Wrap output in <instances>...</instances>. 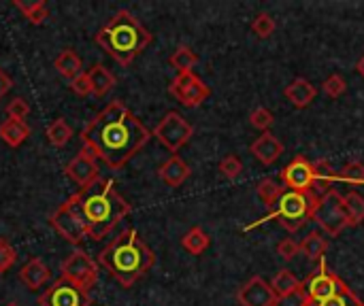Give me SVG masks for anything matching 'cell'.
<instances>
[{"label": "cell", "mask_w": 364, "mask_h": 306, "mask_svg": "<svg viewBox=\"0 0 364 306\" xmlns=\"http://www.w3.org/2000/svg\"><path fill=\"white\" fill-rule=\"evenodd\" d=\"M152 136L154 134L132 113L124 100L109 102L83 126L79 134L83 149H88L96 160L104 162L111 171L124 169L152 141Z\"/></svg>", "instance_id": "obj_1"}, {"label": "cell", "mask_w": 364, "mask_h": 306, "mask_svg": "<svg viewBox=\"0 0 364 306\" xmlns=\"http://www.w3.org/2000/svg\"><path fill=\"white\" fill-rule=\"evenodd\" d=\"M88 230L90 240H102L124 217L132 213V207L116 187L113 179H96L92 185L79 189L66 200Z\"/></svg>", "instance_id": "obj_2"}, {"label": "cell", "mask_w": 364, "mask_h": 306, "mask_svg": "<svg viewBox=\"0 0 364 306\" xmlns=\"http://www.w3.org/2000/svg\"><path fill=\"white\" fill-rule=\"evenodd\" d=\"M96 262L122 287L128 289L154 268L156 254L143 242V238L138 236L134 228H128L102 249Z\"/></svg>", "instance_id": "obj_3"}, {"label": "cell", "mask_w": 364, "mask_h": 306, "mask_svg": "<svg viewBox=\"0 0 364 306\" xmlns=\"http://www.w3.org/2000/svg\"><path fill=\"white\" fill-rule=\"evenodd\" d=\"M154 41V35L128 9L118 11L94 35V43L120 66H130Z\"/></svg>", "instance_id": "obj_4"}, {"label": "cell", "mask_w": 364, "mask_h": 306, "mask_svg": "<svg viewBox=\"0 0 364 306\" xmlns=\"http://www.w3.org/2000/svg\"><path fill=\"white\" fill-rule=\"evenodd\" d=\"M311 213H313V202L311 198L307 196V193H300V191H284L282 198H279L271 211V215L258 219L256 224L251 226H245L243 232H249L254 230L256 226H262L266 221H279V224L284 226V230L288 232H298L307 221L311 219Z\"/></svg>", "instance_id": "obj_5"}, {"label": "cell", "mask_w": 364, "mask_h": 306, "mask_svg": "<svg viewBox=\"0 0 364 306\" xmlns=\"http://www.w3.org/2000/svg\"><path fill=\"white\" fill-rule=\"evenodd\" d=\"M60 279L73 283L83 291H90L98 281V262L83 249H75L60 266Z\"/></svg>", "instance_id": "obj_6"}, {"label": "cell", "mask_w": 364, "mask_h": 306, "mask_svg": "<svg viewBox=\"0 0 364 306\" xmlns=\"http://www.w3.org/2000/svg\"><path fill=\"white\" fill-rule=\"evenodd\" d=\"M152 134L158 138V143L162 147H166L173 155H177V151L183 145H188V141L194 134V128L181 113H177V111H169V113L160 119V124L154 128Z\"/></svg>", "instance_id": "obj_7"}, {"label": "cell", "mask_w": 364, "mask_h": 306, "mask_svg": "<svg viewBox=\"0 0 364 306\" xmlns=\"http://www.w3.org/2000/svg\"><path fill=\"white\" fill-rule=\"evenodd\" d=\"M311 219L316 224L326 230L332 238L339 236L349 224H347V215H345V209H343V196L339 191H330L326 196L316 204L313 213H311Z\"/></svg>", "instance_id": "obj_8"}, {"label": "cell", "mask_w": 364, "mask_h": 306, "mask_svg": "<svg viewBox=\"0 0 364 306\" xmlns=\"http://www.w3.org/2000/svg\"><path fill=\"white\" fill-rule=\"evenodd\" d=\"M169 94L183 106L188 108H196L201 106L209 96H211V90L207 83L194 73H183V75H177L171 86H169Z\"/></svg>", "instance_id": "obj_9"}, {"label": "cell", "mask_w": 364, "mask_h": 306, "mask_svg": "<svg viewBox=\"0 0 364 306\" xmlns=\"http://www.w3.org/2000/svg\"><path fill=\"white\" fill-rule=\"evenodd\" d=\"M341 279L337 274L328 272L326 268V260L322 258L318 262V268L307 276V281H302V291L307 294L311 302H320V300H326V298H332L337 296L339 289H341Z\"/></svg>", "instance_id": "obj_10"}, {"label": "cell", "mask_w": 364, "mask_h": 306, "mask_svg": "<svg viewBox=\"0 0 364 306\" xmlns=\"http://www.w3.org/2000/svg\"><path fill=\"white\" fill-rule=\"evenodd\" d=\"M49 224L66 242H71L75 247H79L83 240L88 238V230H86V226H83V221L77 217V213L66 202H62L49 215Z\"/></svg>", "instance_id": "obj_11"}, {"label": "cell", "mask_w": 364, "mask_h": 306, "mask_svg": "<svg viewBox=\"0 0 364 306\" xmlns=\"http://www.w3.org/2000/svg\"><path fill=\"white\" fill-rule=\"evenodd\" d=\"M92 300L88 291L75 287L73 283L58 279L39 296V306H90Z\"/></svg>", "instance_id": "obj_12"}, {"label": "cell", "mask_w": 364, "mask_h": 306, "mask_svg": "<svg viewBox=\"0 0 364 306\" xmlns=\"http://www.w3.org/2000/svg\"><path fill=\"white\" fill-rule=\"evenodd\" d=\"M64 175L75 181L81 189L83 187H88L92 185L96 179H100V169H98V160L88 151V149H83L64 166Z\"/></svg>", "instance_id": "obj_13"}, {"label": "cell", "mask_w": 364, "mask_h": 306, "mask_svg": "<svg viewBox=\"0 0 364 306\" xmlns=\"http://www.w3.org/2000/svg\"><path fill=\"white\" fill-rule=\"evenodd\" d=\"M282 183L290 189V191H300L307 193L313 185V169L311 162L304 157H294L286 169L282 171Z\"/></svg>", "instance_id": "obj_14"}, {"label": "cell", "mask_w": 364, "mask_h": 306, "mask_svg": "<svg viewBox=\"0 0 364 306\" xmlns=\"http://www.w3.org/2000/svg\"><path fill=\"white\" fill-rule=\"evenodd\" d=\"M237 300L241 306H273L277 296L271 289V283L256 274L237 291Z\"/></svg>", "instance_id": "obj_15"}, {"label": "cell", "mask_w": 364, "mask_h": 306, "mask_svg": "<svg viewBox=\"0 0 364 306\" xmlns=\"http://www.w3.org/2000/svg\"><path fill=\"white\" fill-rule=\"evenodd\" d=\"M249 151L254 153V157L258 162H262L264 166L275 164L284 153V143L271 132H262V136H258L254 143H251Z\"/></svg>", "instance_id": "obj_16"}, {"label": "cell", "mask_w": 364, "mask_h": 306, "mask_svg": "<svg viewBox=\"0 0 364 306\" xmlns=\"http://www.w3.org/2000/svg\"><path fill=\"white\" fill-rule=\"evenodd\" d=\"M190 166L179 157V155H171L164 164L158 166V177L164 185L169 187H179L188 181L190 177Z\"/></svg>", "instance_id": "obj_17"}, {"label": "cell", "mask_w": 364, "mask_h": 306, "mask_svg": "<svg viewBox=\"0 0 364 306\" xmlns=\"http://www.w3.org/2000/svg\"><path fill=\"white\" fill-rule=\"evenodd\" d=\"M49 276H51V272H49L47 264H45L41 258L28 260V262L21 266V270H19L21 283H24L28 289H33V291L41 289V287L49 281Z\"/></svg>", "instance_id": "obj_18"}, {"label": "cell", "mask_w": 364, "mask_h": 306, "mask_svg": "<svg viewBox=\"0 0 364 306\" xmlns=\"http://www.w3.org/2000/svg\"><path fill=\"white\" fill-rule=\"evenodd\" d=\"M286 98L296 106V108H307L309 106L313 100H316V96H318V90H316V86L311 81H307V79H302V77H298V79H294L290 86L286 88Z\"/></svg>", "instance_id": "obj_19"}, {"label": "cell", "mask_w": 364, "mask_h": 306, "mask_svg": "<svg viewBox=\"0 0 364 306\" xmlns=\"http://www.w3.org/2000/svg\"><path fill=\"white\" fill-rule=\"evenodd\" d=\"M28 136H30V126H28L26 122H17V119H5L3 124H0V138L13 149L21 147Z\"/></svg>", "instance_id": "obj_20"}, {"label": "cell", "mask_w": 364, "mask_h": 306, "mask_svg": "<svg viewBox=\"0 0 364 306\" xmlns=\"http://www.w3.org/2000/svg\"><path fill=\"white\" fill-rule=\"evenodd\" d=\"M88 79H90V86H92V96L96 98H102L107 96L111 90L116 88V77L111 73L107 66L102 64H94L90 70H88Z\"/></svg>", "instance_id": "obj_21"}, {"label": "cell", "mask_w": 364, "mask_h": 306, "mask_svg": "<svg viewBox=\"0 0 364 306\" xmlns=\"http://www.w3.org/2000/svg\"><path fill=\"white\" fill-rule=\"evenodd\" d=\"M53 66L58 70L64 79L73 81L75 77H79L83 73V64H81V58L77 55L75 49H62L58 53V58L53 60Z\"/></svg>", "instance_id": "obj_22"}, {"label": "cell", "mask_w": 364, "mask_h": 306, "mask_svg": "<svg viewBox=\"0 0 364 306\" xmlns=\"http://www.w3.org/2000/svg\"><path fill=\"white\" fill-rule=\"evenodd\" d=\"M326 249H328V240L316 230H311L298 242V251L307 256V260H311V262H320L326 254Z\"/></svg>", "instance_id": "obj_23"}, {"label": "cell", "mask_w": 364, "mask_h": 306, "mask_svg": "<svg viewBox=\"0 0 364 306\" xmlns=\"http://www.w3.org/2000/svg\"><path fill=\"white\" fill-rule=\"evenodd\" d=\"M211 245L209 234L201 228V226H194L190 228L183 236H181V247L185 249L188 254L192 256H203Z\"/></svg>", "instance_id": "obj_24"}, {"label": "cell", "mask_w": 364, "mask_h": 306, "mask_svg": "<svg viewBox=\"0 0 364 306\" xmlns=\"http://www.w3.org/2000/svg\"><path fill=\"white\" fill-rule=\"evenodd\" d=\"M13 7L19 9L24 13V17L30 23H35V26L45 23L47 17H49V9H47L45 0H30V3H24V0H13Z\"/></svg>", "instance_id": "obj_25"}, {"label": "cell", "mask_w": 364, "mask_h": 306, "mask_svg": "<svg viewBox=\"0 0 364 306\" xmlns=\"http://www.w3.org/2000/svg\"><path fill=\"white\" fill-rule=\"evenodd\" d=\"M45 136H47V141L49 145L53 147H64L71 143V138H73V128L69 126V122L64 117H58L55 122H51L45 130Z\"/></svg>", "instance_id": "obj_26"}, {"label": "cell", "mask_w": 364, "mask_h": 306, "mask_svg": "<svg viewBox=\"0 0 364 306\" xmlns=\"http://www.w3.org/2000/svg\"><path fill=\"white\" fill-rule=\"evenodd\" d=\"M271 289L275 291V296H288L292 291H298L302 289V283L296 279V274L290 272L288 268H282L277 274H275V279L271 281Z\"/></svg>", "instance_id": "obj_27"}, {"label": "cell", "mask_w": 364, "mask_h": 306, "mask_svg": "<svg viewBox=\"0 0 364 306\" xmlns=\"http://www.w3.org/2000/svg\"><path fill=\"white\" fill-rule=\"evenodd\" d=\"M169 64L177 70V75H183V73H194L192 68L199 64V55H196L188 45H179L173 55L169 58Z\"/></svg>", "instance_id": "obj_28"}, {"label": "cell", "mask_w": 364, "mask_h": 306, "mask_svg": "<svg viewBox=\"0 0 364 306\" xmlns=\"http://www.w3.org/2000/svg\"><path fill=\"white\" fill-rule=\"evenodd\" d=\"M343 209H345L349 226H360L364 221V198L360 193L349 191L347 196H343Z\"/></svg>", "instance_id": "obj_29"}, {"label": "cell", "mask_w": 364, "mask_h": 306, "mask_svg": "<svg viewBox=\"0 0 364 306\" xmlns=\"http://www.w3.org/2000/svg\"><path fill=\"white\" fill-rule=\"evenodd\" d=\"M282 185H279L275 179H262L258 183V198L266 204V207H275V202L282 198Z\"/></svg>", "instance_id": "obj_30"}, {"label": "cell", "mask_w": 364, "mask_h": 306, "mask_svg": "<svg viewBox=\"0 0 364 306\" xmlns=\"http://www.w3.org/2000/svg\"><path fill=\"white\" fill-rule=\"evenodd\" d=\"M337 181L349 185H364V164L349 162L347 166H343L341 173H337Z\"/></svg>", "instance_id": "obj_31"}, {"label": "cell", "mask_w": 364, "mask_h": 306, "mask_svg": "<svg viewBox=\"0 0 364 306\" xmlns=\"http://www.w3.org/2000/svg\"><path fill=\"white\" fill-rule=\"evenodd\" d=\"M219 173H221L224 177H226L228 181L239 179L241 173H243V162H241V157L235 155V153H228L226 157H221V162H219Z\"/></svg>", "instance_id": "obj_32"}, {"label": "cell", "mask_w": 364, "mask_h": 306, "mask_svg": "<svg viewBox=\"0 0 364 306\" xmlns=\"http://www.w3.org/2000/svg\"><path fill=\"white\" fill-rule=\"evenodd\" d=\"M275 28H277V23L269 13H260V15H256L254 21H251V30H254V35L260 39H269L275 32Z\"/></svg>", "instance_id": "obj_33"}, {"label": "cell", "mask_w": 364, "mask_h": 306, "mask_svg": "<svg viewBox=\"0 0 364 306\" xmlns=\"http://www.w3.org/2000/svg\"><path fill=\"white\" fill-rule=\"evenodd\" d=\"M249 124L254 126V128H258V130H262V132H269V128L275 124V115L271 113L269 108L258 106V108H254L249 113Z\"/></svg>", "instance_id": "obj_34"}, {"label": "cell", "mask_w": 364, "mask_h": 306, "mask_svg": "<svg viewBox=\"0 0 364 306\" xmlns=\"http://www.w3.org/2000/svg\"><path fill=\"white\" fill-rule=\"evenodd\" d=\"M322 90L326 96L330 98H339L347 92V83L341 75H330L324 83H322Z\"/></svg>", "instance_id": "obj_35"}, {"label": "cell", "mask_w": 364, "mask_h": 306, "mask_svg": "<svg viewBox=\"0 0 364 306\" xmlns=\"http://www.w3.org/2000/svg\"><path fill=\"white\" fill-rule=\"evenodd\" d=\"M17 260V251H15V247L0 236V274H5Z\"/></svg>", "instance_id": "obj_36"}, {"label": "cell", "mask_w": 364, "mask_h": 306, "mask_svg": "<svg viewBox=\"0 0 364 306\" xmlns=\"http://www.w3.org/2000/svg\"><path fill=\"white\" fill-rule=\"evenodd\" d=\"M30 113V104H28L26 98H13L9 104H7V117L9 119H17V122H24Z\"/></svg>", "instance_id": "obj_37"}, {"label": "cell", "mask_w": 364, "mask_h": 306, "mask_svg": "<svg viewBox=\"0 0 364 306\" xmlns=\"http://www.w3.org/2000/svg\"><path fill=\"white\" fill-rule=\"evenodd\" d=\"M273 306H309V298H307L302 289H298L288 296H279Z\"/></svg>", "instance_id": "obj_38"}, {"label": "cell", "mask_w": 364, "mask_h": 306, "mask_svg": "<svg viewBox=\"0 0 364 306\" xmlns=\"http://www.w3.org/2000/svg\"><path fill=\"white\" fill-rule=\"evenodd\" d=\"M71 90L81 96V98H88L92 96V86H90V79H88V73H81L79 77H75L71 81Z\"/></svg>", "instance_id": "obj_39"}, {"label": "cell", "mask_w": 364, "mask_h": 306, "mask_svg": "<svg viewBox=\"0 0 364 306\" xmlns=\"http://www.w3.org/2000/svg\"><path fill=\"white\" fill-rule=\"evenodd\" d=\"M277 254L282 256L286 262L294 260V258L298 256V242H296V240H292V238H286V240H282V242L277 245Z\"/></svg>", "instance_id": "obj_40"}, {"label": "cell", "mask_w": 364, "mask_h": 306, "mask_svg": "<svg viewBox=\"0 0 364 306\" xmlns=\"http://www.w3.org/2000/svg\"><path fill=\"white\" fill-rule=\"evenodd\" d=\"M339 298L343 300V304L345 306H364V302L345 285V283H341V289H339Z\"/></svg>", "instance_id": "obj_41"}, {"label": "cell", "mask_w": 364, "mask_h": 306, "mask_svg": "<svg viewBox=\"0 0 364 306\" xmlns=\"http://www.w3.org/2000/svg\"><path fill=\"white\" fill-rule=\"evenodd\" d=\"M11 90H13V79L0 68V98H5Z\"/></svg>", "instance_id": "obj_42"}, {"label": "cell", "mask_w": 364, "mask_h": 306, "mask_svg": "<svg viewBox=\"0 0 364 306\" xmlns=\"http://www.w3.org/2000/svg\"><path fill=\"white\" fill-rule=\"evenodd\" d=\"M309 306H345V304H343V300H341L339 294H337V296L326 298V300H320V302H311V300H309Z\"/></svg>", "instance_id": "obj_43"}, {"label": "cell", "mask_w": 364, "mask_h": 306, "mask_svg": "<svg viewBox=\"0 0 364 306\" xmlns=\"http://www.w3.org/2000/svg\"><path fill=\"white\" fill-rule=\"evenodd\" d=\"M356 70H358V75L364 79V55H362V58L358 60V64H356Z\"/></svg>", "instance_id": "obj_44"}, {"label": "cell", "mask_w": 364, "mask_h": 306, "mask_svg": "<svg viewBox=\"0 0 364 306\" xmlns=\"http://www.w3.org/2000/svg\"><path fill=\"white\" fill-rule=\"evenodd\" d=\"M5 306H21V304H17V302H9V304H5Z\"/></svg>", "instance_id": "obj_45"}]
</instances>
